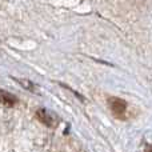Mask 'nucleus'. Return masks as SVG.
<instances>
[{"label": "nucleus", "instance_id": "f257e3e1", "mask_svg": "<svg viewBox=\"0 0 152 152\" xmlns=\"http://www.w3.org/2000/svg\"><path fill=\"white\" fill-rule=\"evenodd\" d=\"M108 105H110L112 113L119 119L126 118L127 113V103L123 99H119V97H110L108 99Z\"/></svg>", "mask_w": 152, "mask_h": 152}, {"label": "nucleus", "instance_id": "7ed1b4c3", "mask_svg": "<svg viewBox=\"0 0 152 152\" xmlns=\"http://www.w3.org/2000/svg\"><path fill=\"white\" fill-rule=\"evenodd\" d=\"M0 103L5 107H13L18 103V99L7 91H0Z\"/></svg>", "mask_w": 152, "mask_h": 152}, {"label": "nucleus", "instance_id": "f03ea898", "mask_svg": "<svg viewBox=\"0 0 152 152\" xmlns=\"http://www.w3.org/2000/svg\"><path fill=\"white\" fill-rule=\"evenodd\" d=\"M36 118H37V120H39L40 123H43L44 126H47V127H51V128L56 127V124H58V121H59L58 118H56L52 112L44 110V108H40V110L37 111Z\"/></svg>", "mask_w": 152, "mask_h": 152}]
</instances>
